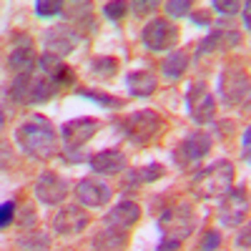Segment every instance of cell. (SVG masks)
Listing matches in <instances>:
<instances>
[{"instance_id":"cell-30","label":"cell","mask_w":251,"mask_h":251,"mask_svg":"<svg viewBox=\"0 0 251 251\" xmlns=\"http://www.w3.org/2000/svg\"><path fill=\"white\" fill-rule=\"evenodd\" d=\"M191 8H194L191 0H169V3H166V13H169V18H186Z\"/></svg>"},{"instance_id":"cell-31","label":"cell","mask_w":251,"mask_h":251,"mask_svg":"<svg viewBox=\"0 0 251 251\" xmlns=\"http://www.w3.org/2000/svg\"><path fill=\"white\" fill-rule=\"evenodd\" d=\"M15 208H18V203L13 199L3 201V206H0V228H8L15 221Z\"/></svg>"},{"instance_id":"cell-14","label":"cell","mask_w":251,"mask_h":251,"mask_svg":"<svg viewBox=\"0 0 251 251\" xmlns=\"http://www.w3.org/2000/svg\"><path fill=\"white\" fill-rule=\"evenodd\" d=\"M83 33L75 30L73 25H55V28H48L46 35H43V46H46V53L55 55V58H66L75 50V46L80 43Z\"/></svg>"},{"instance_id":"cell-4","label":"cell","mask_w":251,"mask_h":251,"mask_svg":"<svg viewBox=\"0 0 251 251\" xmlns=\"http://www.w3.org/2000/svg\"><path fill=\"white\" fill-rule=\"evenodd\" d=\"M8 96L18 106H43L53 96H58V88L43 73H23V75H15V80L8 88Z\"/></svg>"},{"instance_id":"cell-41","label":"cell","mask_w":251,"mask_h":251,"mask_svg":"<svg viewBox=\"0 0 251 251\" xmlns=\"http://www.w3.org/2000/svg\"><path fill=\"white\" fill-rule=\"evenodd\" d=\"M199 251H203V249H199Z\"/></svg>"},{"instance_id":"cell-13","label":"cell","mask_w":251,"mask_h":251,"mask_svg":"<svg viewBox=\"0 0 251 251\" xmlns=\"http://www.w3.org/2000/svg\"><path fill=\"white\" fill-rule=\"evenodd\" d=\"M241 43V33L239 28L228 25V23H219L216 28H211L206 38L199 40V48H196V58H203V55H211V53H219V50H231Z\"/></svg>"},{"instance_id":"cell-3","label":"cell","mask_w":251,"mask_h":251,"mask_svg":"<svg viewBox=\"0 0 251 251\" xmlns=\"http://www.w3.org/2000/svg\"><path fill=\"white\" fill-rule=\"evenodd\" d=\"M236 169L228 158H219L211 166H203L191 178V194L199 199H221L234 188Z\"/></svg>"},{"instance_id":"cell-16","label":"cell","mask_w":251,"mask_h":251,"mask_svg":"<svg viewBox=\"0 0 251 251\" xmlns=\"http://www.w3.org/2000/svg\"><path fill=\"white\" fill-rule=\"evenodd\" d=\"M91 224V216L86 211V206L71 203V206H60V211L53 219V228L60 236H75L80 231H86Z\"/></svg>"},{"instance_id":"cell-28","label":"cell","mask_w":251,"mask_h":251,"mask_svg":"<svg viewBox=\"0 0 251 251\" xmlns=\"http://www.w3.org/2000/svg\"><path fill=\"white\" fill-rule=\"evenodd\" d=\"M50 246V236L38 231V228H30V231H23V236L18 239V249L20 251H46Z\"/></svg>"},{"instance_id":"cell-17","label":"cell","mask_w":251,"mask_h":251,"mask_svg":"<svg viewBox=\"0 0 251 251\" xmlns=\"http://www.w3.org/2000/svg\"><path fill=\"white\" fill-rule=\"evenodd\" d=\"M38 60H40V58H38L35 50H33V38L25 35V33L15 35V38H13V46H10V53H8V60H5L8 68L15 71L18 75L33 73V68H35Z\"/></svg>"},{"instance_id":"cell-5","label":"cell","mask_w":251,"mask_h":251,"mask_svg":"<svg viewBox=\"0 0 251 251\" xmlns=\"http://www.w3.org/2000/svg\"><path fill=\"white\" fill-rule=\"evenodd\" d=\"M163 118L161 113L151 111V108H141V111H133L128 113L126 118L118 121V128L123 133L126 141H131L133 146H146V143H151L153 138L161 136L163 131Z\"/></svg>"},{"instance_id":"cell-9","label":"cell","mask_w":251,"mask_h":251,"mask_svg":"<svg viewBox=\"0 0 251 251\" xmlns=\"http://www.w3.org/2000/svg\"><path fill=\"white\" fill-rule=\"evenodd\" d=\"M178 38H181V30L169 18H153L141 30V43L151 53H161V50L171 53V48L178 43Z\"/></svg>"},{"instance_id":"cell-35","label":"cell","mask_w":251,"mask_h":251,"mask_svg":"<svg viewBox=\"0 0 251 251\" xmlns=\"http://www.w3.org/2000/svg\"><path fill=\"white\" fill-rule=\"evenodd\" d=\"M156 8H158L156 0H133V3H131L133 15H149V13H153Z\"/></svg>"},{"instance_id":"cell-10","label":"cell","mask_w":251,"mask_h":251,"mask_svg":"<svg viewBox=\"0 0 251 251\" xmlns=\"http://www.w3.org/2000/svg\"><path fill=\"white\" fill-rule=\"evenodd\" d=\"M214 146V136L208 131H191L174 151V161L178 169H191V166H196L199 161H203L208 156V151H211Z\"/></svg>"},{"instance_id":"cell-27","label":"cell","mask_w":251,"mask_h":251,"mask_svg":"<svg viewBox=\"0 0 251 251\" xmlns=\"http://www.w3.org/2000/svg\"><path fill=\"white\" fill-rule=\"evenodd\" d=\"M75 93H78L80 98H88V100L98 103V106H103V108L118 111V108L126 106V98H118V96H111V93H103V91H96V88H75Z\"/></svg>"},{"instance_id":"cell-34","label":"cell","mask_w":251,"mask_h":251,"mask_svg":"<svg viewBox=\"0 0 251 251\" xmlns=\"http://www.w3.org/2000/svg\"><path fill=\"white\" fill-rule=\"evenodd\" d=\"M241 3H236V0H231V3H228V0H214L211 3V10H219L221 15H236V13H241Z\"/></svg>"},{"instance_id":"cell-18","label":"cell","mask_w":251,"mask_h":251,"mask_svg":"<svg viewBox=\"0 0 251 251\" xmlns=\"http://www.w3.org/2000/svg\"><path fill=\"white\" fill-rule=\"evenodd\" d=\"M38 66H40V71H43V75H48L53 80V86L58 88V93L75 86V71L71 66H66L60 58H55L50 53H43L40 60H38Z\"/></svg>"},{"instance_id":"cell-7","label":"cell","mask_w":251,"mask_h":251,"mask_svg":"<svg viewBox=\"0 0 251 251\" xmlns=\"http://www.w3.org/2000/svg\"><path fill=\"white\" fill-rule=\"evenodd\" d=\"M216 91L224 106H244L251 100V78L239 68H224Z\"/></svg>"},{"instance_id":"cell-1","label":"cell","mask_w":251,"mask_h":251,"mask_svg":"<svg viewBox=\"0 0 251 251\" xmlns=\"http://www.w3.org/2000/svg\"><path fill=\"white\" fill-rule=\"evenodd\" d=\"M58 141H60V131H55L53 123L46 116H40V113L28 116L15 128L18 149L23 151L28 158H35V161L53 158L58 153Z\"/></svg>"},{"instance_id":"cell-33","label":"cell","mask_w":251,"mask_h":251,"mask_svg":"<svg viewBox=\"0 0 251 251\" xmlns=\"http://www.w3.org/2000/svg\"><path fill=\"white\" fill-rule=\"evenodd\" d=\"M35 221H38V216H35V206H25L23 211H20V219H18V226L23 228V231H30V228H35Z\"/></svg>"},{"instance_id":"cell-23","label":"cell","mask_w":251,"mask_h":251,"mask_svg":"<svg viewBox=\"0 0 251 251\" xmlns=\"http://www.w3.org/2000/svg\"><path fill=\"white\" fill-rule=\"evenodd\" d=\"M188 63H191V53L186 48H176L161 60V73L166 80H181L188 71Z\"/></svg>"},{"instance_id":"cell-21","label":"cell","mask_w":251,"mask_h":251,"mask_svg":"<svg viewBox=\"0 0 251 251\" xmlns=\"http://www.w3.org/2000/svg\"><path fill=\"white\" fill-rule=\"evenodd\" d=\"M126 88L133 98H151L156 91H158V78L153 71H131L128 78H126Z\"/></svg>"},{"instance_id":"cell-2","label":"cell","mask_w":251,"mask_h":251,"mask_svg":"<svg viewBox=\"0 0 251 251\" xmlns=\"http://www.w3.org/2000/svg\"><path fill=\"white\" fill-rule=\"evenodd\" d=\"M194 226H196V216H194V208L188 203L166 208L158 219L161 241H158L156 251H178L183 246V241L194 234Z\"/></svg>"},{"instance_id":"cell-19","label":"cell","mask_w":251,"mask_h":251,"mask_svg":"<svg viewBox=\"0 0 251 251\" xmlns=\"http://www.w3.org/2000/svg\"><path fill=\"white\" fill-rule=\"evenodd\" d=\"M88 166L98 176H116L126 171V153L121 149H103L88 158Z\"/></svg>"},{"instance_id":"cell-11","label":"cell","mask_w":251,"mask_h":251,"mask_svg":"<svg viewBox=\"0 0 251 251\" xmlns=\"http://www.w3.org/2000/svg\"><path fill=\"white\" fill-rule=\"evenodd\" d=\"M249 208H251V201H249V194L244 186H234L226 196H221V203H219V221L221 226H228V228H236L246 221L249 216Z\"/></svg>"},{"instance_id":"cell-15","label":"cell","mask_w":251,"mask_h":251,"mask_svg":"<svg viewBox=\"0 0 251 251\" xmlns=\"http://www.w3.org/2000/svg\"><path fill=\"white\" fill-rule=\"evenodd\" d=\"M73 194H75V199H78L80 206H86V208H100V206H106L113 199V188L106 181H100V178L86 176V178H80L75 183Z\"/></svg>"},{"instance_id":"cell-32","label":"cell","mask_w":251,"mask_h":251,"mask_svg":"<svg viewBox=\"0 0 251 251\" xmlns=\"http://www.w3.org/2000/svg\"><path fill=\"white\" fill-rule=\"evenodd\" d=\"M128 10H131L128 3H106L103 5V15H106L108 20H121Z\"/></svg>"},{"instance_id":"cell-37","label":"cell","mask_w":251,"mask_h":251,"mask_svg":"<svg viewBox=\"0 0 251 251\" xmlns=\"http://www.w3.org/2000/svg\"><path fill=\"white\" fill-rule=\"evenodd\" d=\"M219 244H221V234H219V231H208L206 239H203V244H201V249H203V251H216Z\"/></svg>"},{"instance_id":"cell-38","label":"cell","mask_w":251,"mask_h":251,"mask_svg":"<svg viewBox=\"0 0 251 251\" xmlns=\"http://www.w3.org/2000/svg\"><path fill=\"white\" fill-rule=\"evenodd\" d=\"M211 10H201V13H191V20L196 25H203V28H211V18H208Z\"/></svg>"},{"instance_id":"cell-12","label":"cell","mask_w":251,"mask_h":251,"mask_svg":"<svg viewBox=\"0 0 251 251\" xmlns=\"http://www.w3.org/2000/svg\"><path fill=\"white\" fill-rule=\"evenodd\" d=\"M33 194L40 203L46 206H58L66 201V196L71 194V181L63 178L58 171H43L35 181V188Z\"/></svg>"},{"instance_id":"cell-20","label":"cell","mask_w":251,"mask_h":251,"mask_svg":"<svg viewBox=\"0 0 251 251\" xmlns=\"http://www.w3.org/2000/svg\"><path fill=\"white\" fill-rule=\"evenodd\" d=\"M138 219H141V206L131 199H123L103 216V226H118V228H126V231H128L131 226L138 224Z\"/></svg>"},{"instance_id":"cell-29","label":"cell","mask_w":251,"mask_h":251,"mask_svg":"<svg viewBox=\"0 0 251 251\" xmlns=\"http://www.w3.org/2000/svg\"><path fill=\"white\" fill-rule=\"evenodd\" d=\"M66 10V5L60 0H38L35 3V15L38 18H53V15H60Z\"/></svg>"},{"instance_id":"cell-25","label":"cell","mask_w":251,"mask_h":251,"mask_svg":"<svg viewBox=\"0 0 251 251\" xmlns=\"http://www.w3.org/2000/svg\"><path fill=\"white\" fill-rule=\"evenodd\" d=\"M118 68H121V60L116 55H96L88 63V75L96 80H111L116 78Z\"/></svg>"},{"instance_id":"cell-40","label":"cell","mask_w":251,"mask_h":251,"mask_svg":"<svg viewBox=\"0 0 251 251\" xmlns=\"http://www.w3.org/2000/svg\"><path fill=\"white\" fill-rule=\"evenodd\" d=\"M241 143H244V149H251V126L244 131V136H241Z\"/></svg>"},{"instance_id":"cell-6","label":"cell","mask_w":251,"mask_h":251,"mask_svg":"<svg viewBox=\"0 0 251 251\" xmlns=\"http://www.w3.org/2000/svg\"><path fill=\"white\" fill-rule=\"evenodd\" d=\"M100 128V121L98 118H91V116H80V118H73V121H66L60 126V141H63V149H66V161L71 163H78L83 156L78 153L83 146H86Z\"/></svg>"},{"instance_id":"cell-26","label":"cell","mask_w":251,"mask_h":251,"mask_svg":"<svg viewBox=\"0 0 251 251\" xmlns=\"http://www.w3.org/2000/svg\"><path fill=\"white\" fill-rule=\"evenodd\" d=\"M68 15V23L73 20V28L80 30V33H86L91 30L96 23H93V5L91 3H71L66 5V10H63Z\"/></svg>"},{"instance_id":"cell-36","label":"cell","mask_w":251,"mask_h":251,"mask_svg":"<svg viewBox=\"0 0 251 251\" xmlns=\"http://www.w3.org/2000/svg\"><path fill=\"white\" fill-rule=\"evenodd\" d=\"M236 249L251 251V221L241 226V231L236 234Z\"/></svg>"},{"instance_id":"cell-39","label":"cell","mask_w":251,"mask_h":251,"mask_svg":"<svg viewBox=\"0 0 251 251\" xmlns=\"http://www.w3.org/2000/svg\"><path fill=\"white\" fill-rule=\"evenodd\" d=\"M241 20H244V28L251 33V3H244V8H241Z\"/></svg>"},{"instance_id":"cell-22","label":"cell","mask_w":251,"mask_h":251,"mask_svg":"<svg viewBox=\"0 0 251 251\" xmlns=\"http://www.w3.org/2000/svg\"><path fill=\"white\" fill-rule=\"evenodd\" d=\"M126 246H128V231L118 226H103L93 236L96 251H126Z\"/></svg>"},{"instance_id":"cell-24","label":"cell","mask_w":251,"mask_h":251,"mask_svg":"<svg viewBox=\"0 0 251 251\" xmlns=\"http://www.w3.org/2000/svg\"><path fill=\"white\" fill-rule=\"evenodd\" d=\"M166 169H163V163L153 161V163H146V166H138V169H131L128 174H126L123 178V186L126 188H136V186H143V183H153L158 178H163Z\"/></svg>"},{"instance_id":"cell-8","label":"cell","mask_w":251,"mask_h":251,"mask_svg":"<svg viewBox=\"0 0 251 251\" xmlns=\"http://www.w3.org/2000/svg\"><path fill=\"white\" fill-rule=\"evenodd\" d=\"M186 113L199 126H206L216 118V98L203 80H196L186 88Z\"/></svg>"}]
</instances>
